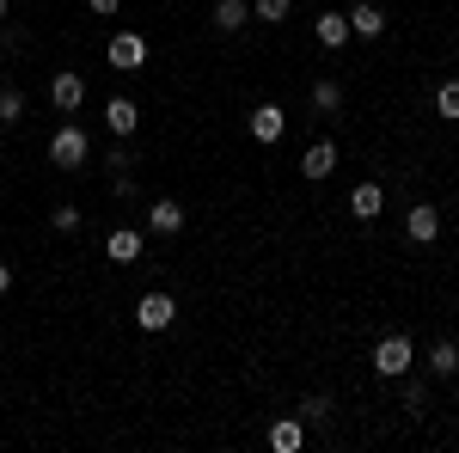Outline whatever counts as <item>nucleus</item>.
I'll use <instances>...</instances> for the list:
<instances>
[{
  "instance_id": "nucleus-5",
  "label": "nucleus",
  "mask_w": 459,
  "mask_h": 453,
  "mask_svg": "<svg viewBox=\"0 0 459 453\" xmlns=\"http://www.w3.org/2000/svg\"><path fill=\"white\" fill-rule=\"evenodd\" d=\"M49 105H56V110H80V105H86V80H80L74 68H62L56 80H49Z\"/></svg>"
},
{
  "instance_id": "nucleus-9",
  "label": "nucleus",
  "mask_w": 459,
  "mask_h": 453,
  "mask_svg": "<svg viewBox=\"0 0 459 453\" xmlns=\"http://www.w3.org/2000/svg\"><path fill=\"white\" fill-rule=\"evenodd\" d=\"M337 172V147H331V141H313V147H307V153H300V178H331Z\"/></svg>"
},
{
  "instance_id": "nucleus-16",
  "label": "nucleus",
  "mask_w": 459,
  "mask_h": 453,
  "mask_svg": "<svg viewBox=\"0 0 459 453\" xmlns=\"http://www.w3.org/2000/svg\"><path fill=\"white\" fill-rule=\"evenodd\" d=\"M429 374H441V380L459 374V344H454V337H441V344L429 349Z\"/></svg>"
},
{
  "instance_id": "nucleus-3",
  "label": "nucleus",
  "mask_w": 459,
  "mask_h": 453,
  "mask_svg": "<svg viewBox=\"0 0 459 453\" xmlns=\"http://www.w3.org/2000/svg\"><path fill=\"white\" fill-rule=\"evenodd\" d=\"M172 318H178V301H172V294H160V288H153V294H142V307H135V325H142V331H166Z\"/></svg>"
},
{
  "instance_id": "nucleus-8",
  "label": "nucleus",
  "mask_w": 459,
  "mask_h": 453,
  "mask_svg": "<svg viewBox=\"0 0 459 453\" xmlns=\"http://www.w3.org/2000/svg\"><path fill=\"white\" fill-rule=\"evenodd\" d=\"M178 227H184V209H178L172 196H153V203H147V233H166V240H172Z\"/></svg>"
},
{
  "instance_id": "nucleus-7",
  "label": "nucleus",
  "mask_w": 459,
  "mask_h": 453,
  "mask_svg": "<svg viewBox=\"0 0 459 453\" xmlns=\"http://www.w3.org/2000/svg\"><path fill=\"white\" fill-rule=\"evenodd\" d=\"M404 233H411L417 245H435V240H441V209H429V203H417V209L404 214Z\"/></svg>"
},
{
  "instance_id": "nucleus-13",
  "label": "nucleus",
  "mask_w": 459,
  "mask_h": 453,
  "mask_svg": "<svg viewBox=\"0 0 459 453\" xmlns=\"http://www.w3.org/2000/svg\"><path fill=\"white\" fill-rule=\"evenodd\" d=\"M105 257L110 264H135V257H142V233H135V227H117L105 240Z\"/></svg>"
},
{
  "instance_id": "nucleus-21",
  "label": "nucleus",
  "mask_w": 459,
  "mask_h": 453,
  "mask_svg": "<svg viewBox=\"0 0 459 453\" xmlns=\"http://www.w3.org/2000/svg\"><path fill=\"white\" fill-rule=\"evenodd\" d=\"M251 19H264V25H282V19H288V0H257V6H251Z\"/></svg>"
},
{
  "instance_id": "nucleus-23",
  "label": "nucleus",
  "mask_w": 459,
  "mask_h": 453,
  "mask_svg": "<svg viewBox=\"0 0 459 453\" xmlns=\"http://www.w3.org/2000/svg\"><path fill=\"white\" fill-rule=\"evenodd\" d=\"M49 227H56V233H74V227H80V209H74V203H62V209L49 214Z\"/></svg>"
},
{
  "instance_id": "nucleus-20",
  "label": "nucleus",
  "mask_w": 459,
  "mask_h": 453,
  "mask_svg": "<svg viewBox=\"0 0 459 453\" xmlns=\"http://www.w3.org/2000/svg\"><path fill=\"white\" fill-rule=\"evenodd\" d=\"M313 105L318 110H343V86H337V80H318V86H313Z\"/></svg>"
},
{
  "instance_id": "nucleus-6",
  "label": "nucleus",
  "mask_w": 459,
  "mask_h": 453,
  "mask_svg": "<svg viewBox=\"0 0 459 453\" xmlns=\"http://www.w3.org/2000/svg\"><path fill=\"white\" fill-rule=\"evenodd\" d=\"M142 62H147V37H135V31H117V37H110V68H129V74H135Z\"/></svg>"
},
{
  "instance_id": "nucleus-14",
  "label": "nucleus",
  "mask_w": 459,
  "mask_h": 453,
  "mask_svg": "<svg viewBox=\"0 0 459 453\" xmlns=\"http://www.w3.org/2000/svg\"><path fill=\"white\" fill-rule=\"evenodd\" d=\"M313 37L325 43V49H343V37H350V19H343V13H325V19L313 25Z\"/></svg>"
},
{
  "instance_id": "nucleus-19",
  "label": "nucleus",
  "mask_w": 459,
  "mask_h": 453,
  "mask_svg": "<svg viewBox=\"0 0 459 453\" xmlns=\"http://www.w3.org/2000/svg\"><path fill=\"white\" fill-rule=\"evenodd\" d=\"M25 117V92L19 86H0V123H19Z\"/></svg>"
},
{
  "instance_id": "nucleus-2",
  "label": "nucleus",
  "mask_w": 459,
  "mask_h": 453,
  "mask_svg": "<svg viewBox=\"0 0 459 453\" xmlns=\"http://www.w3.org/2000/svg\"><path fill=\"white\" fill-rule=\"evenodd\" d=\"M86 153H92V141L80 123H62L56 135H49V166H62V172H80L86 166Z\"/></svg>"
},
{
  "instance_id": "nucleus-22",
  "label": "nucleus",
  "mask_w": 459,
  "mask_h": 453,
  "mask_svg": "<svg viewBox=\"0 0 459 453\" xmlns=\"http://www.w3.org/2000/svg\"><path fill=\"white\" fill-rule=\"evenodd\" d=\"M325 417H331V398H318V392L300 398V423H325Z\"/></svg>"
},
{
  "instance_id": "nucleus-25",
  "label": "nucleus",
  "mask_w": 459,
  "mask_h": 453,
  "mask_svg": "<svg viewBox=\"0 0 459 453\" xmlns=\"http://www.w3.org/2000/svg\"><path fill=\"white\" fill-rule=\"evenodd\" d=\"M6 288H13V264H0V294H6Z\"/></svg>"
},
{
  "instance_id": "nucleus-12",
  "label": "nucleus",
  "mask_w": 459,
  "mask_h": 453,
  "mask_svg": "<svg viewBox=\"0 0 459 453\" xmlns=\"http://www.w3.org/2000/svg\"><path fill=\"white\" fill-rule=\"evenodd\" d=\"M350 37H386V13H380L374 0L350 6Z\"/></svg>"
},
{
  "instance_id": "nucleus-11",
  "label": "nucleus",
  "mask_w": 459,
  "mask_h": 453,
  "mask_svg": "<svg viewBox=\"0 0 459 453\" xmlns=\"http://www.w3.org/2000/svg\"><path fill=\"white\" fill-rule=\"evenodd\" d=\"M105 129H110V135H135V129H142L135 99H110V105H105Z\"/></svg>"
},
{
  "instance_id": "nucleus-10",
  "label": "nucleus",
  "mask_w": 459,
  "mask_h": 453,
  "mask_svg": "<svg viewBox=\"0 0 459 453\" xmlns=\"http://www.w3.org/2000/svg\"><path fill=\"white\" fill-rule=\"evenodd\" d=\"M270 448H276V453H300V448H307V423H300V417H276V423H270Z\"/></svg>"
},
{
  "instance_id": "nucleus-26",
  "label": "nucleus",
  "mask_w": 459,
  "mask_h": 453,
  "mask_svg": "<svg viewBox=\"0 0 459 453\" xmlns=\"http://www.w3.org/2000/svg\"><path fill=\"white\" fill-rule=\"evenodd\" d=\"M0 19H6V0H0Z\"/></svg>"
},
{
  "instance_id": "nucleus-4",
  "label": "nucleus",
  "mask_w": 459,
  "mask_h": 453,
  "mask_svg": "<svg viewBox=\"0 0 459 453\" xmlns=\"http://www.w3.org/2000/svg\"><path fill=\"white\" fill-rule=\"evenodd\" d=\"M246 129H251V141H264V147H270V141H282L288 110H282V105H257V110L246 117Z\"/></svg>"
},
{
  "instance_id": "nucleus-18",
  "label": "nucleus",
  "mask_w": 459,
  "mask_h": 453,
  "mask_svg": "<svg viewBox=\"0 0 459 453\" xmlns=\"http://www.w3.org/2000/svg\"><path fill=\"white\" fill-rule=\"evenodd\" d=\"M435 110H441L447 123H459V80H441V92H435Z\"/></svg>"
},
{
  "instance_id": "nucleus-15",
  "label": "nucleus",
  "mask_w": 459,
  "mask_h": 453,
  "mask_svg": "<svg viewBox=\"0 0 459 453\" xmlns=\"http://www.w3.org/2000/svg\"><path fill=\"white\" fill-rule=\"evenodd\" d=\"M380 203H386V196H380V184H355L350 214H355V221H374V214H380Z\"/></svg>"
},
{
  "instance_id": "nucleus-24",
  "label": "nucleus",
  "mask_w": 459,
  "mask_h": 453,
  "mask_svg": "<svg viewBox=\"0 0 459 453\" xmlns=\"http://www.w3.org/2000/svg\"><path fill=\"white\" fill-rule=\"evenodd\" d=\"M86 6H92V13H99V19H110V13H117V6H123V0H86Z\"/></svg>"
},
{
  "instance_id": "nucleus-1",
  "label": "nucleus",
  "mask_w": 459,
  "mask_h": 453,
  "mask_svg": "<svg viewBox=\"0 0 459 453\" xmlns=\"http://www.w3.org/2000/svg\"><path fill=\"white\" fill-rule=\"evenodd\" d=\"M411 362H417V349H411L404 331H392V337L374 344V374H380V380H404V374H411Z\"/></svg>"
},
{
  "instance_id": "nucleus-17",
  "label": "nucleus",
  "mask_w": 459,
  "mask_h": 453,
  "mask_svg": "<svg viewBox=\"0 0 459 453\" xmlns=\"http://www.w3.org/2000/svg\"><path fill=\"white\" fill-rule=\"evenodd\" d=\"M246 19H251L246 0H214V25L221 31H246Z\"/></svg>"
}]
</instances>
